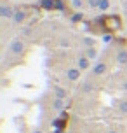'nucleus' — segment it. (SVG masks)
<instances>
[{
    "instance_id": "obj_13",
    "label": "nucleus",
    "mask_w": 127,
    "mask_h": 133,
    "mask_svg": "<svg viewBox=\"0 0 127 133\" xmlns=\"http://www.w3.org/2000/svg\"><path fill=\"white\" fill-rule=\"evenodd\" d=\"M65 107H66V103H65V100L56 98V100L52 102V109H54V110H58V112H59V110H63Z\"/></svg>"
},
{
    "instance_id": "obj_15",
    "label": "nucleus",
    "mask_w": 127,
    "mask_h": 133,
    "mask_svg": "<svg viewBox=\"0 0 127 133\" xmlns=\"http://www.w3.org/2000/svg\"><path fill=\"white\" fill-rule=\"evenodd\" d=\"M112 7V0H101V5H99V12H106L108 9Z\"/></svg>"
},
{
    "instance_id": "obj_2",
    "label": "nucleus",
    "mask_w": 127,
    "mask_h": 133,
    "mask_svg": "<svg viewBox=\"0 0 127 133\" xmlns=\"http://www.w3.org/2000/svg\"><path fill=\"white\" fill-rule=\"evenodd\" d=\"M14 12H16V7H14L12 4H9L5 0L0 4V18H2V19H12Z\"/></svg>"
},
{
    "instance_id": "obj_20",
    "label": "nucleus",
    "mask_w": 127,
    "mask_h": 133,
    "mask_svg": "<svg viewBox=\"0 0 127 133\" xmlns=\"http://www.w3.org/2000/svg\"><path fill=\"white\" fill-rule=\"evenodd\" d=\"M31 133H45V131H42V130H33Z\"/></svg>"
},
{
    "instance_id": "obj_7",
    "label": "nucleus",
    "mask_w": 127,
    "mask_h": 133,
    "mask_svg": "<svg viewBox=\"0 0 127 133\" xmlns=\"http://www.w3.org/2000/svg\"><path fill=\"white\" fill-rule=\"evenodd\" d=\"M115 61H117L120 66L127 65V47H120V49L117 51V54H115Z\"/></svg>"
},
{
    "instance_id": "obj_16",
    "label": "nucleus",
    "mask_w": 127,
    "mask_h": 133,
    "mask_svg": "<svg viewBox=\"0 0 127 133\" xmlns=\"http://www.w3.org/2000/svg\"><path fill=\"white\" fill-rule=\"evenodd\" d=\"M94 39H91V37H85V39H82V46H84V49H87V47H94Z\"/></svg>"
},
{
    "instance_id": "obj_17",
    "label": "nucleus",
    "mask_w": 127,
    "mask_h": 133,
    "mask_svg": "<svg viewBox=\"0 0 127 133\" xmlns=\"http://www.w3.org/2000/svg\"><path fill=\"white\" fill-rule=\"evenodd\" d=\"M106 133H120V131H118V130H115V128H110Z\"/></svg>"
},
{
    "instance_id": "obj_19",
    "label": "nucleus",
    "mask_w": 127,
    "mask_h": 133,
    "mask_svg": "<svg viewBox=\"0 0 127 133\" xmlns=\"http://www.w3.org/2000/svg\"><path fill=\"white\" fill-rule=\"evenodd\" d=\"M122 88H124V89H125V91H127V79L124 81V86H122Z\"/></svg>"
},
{
    "instance_id": "obj_11",
    "label": "nucleus",
    "mask_w": 127,
    "mask_h": 133,
    "mask_svg": "<svg viewBox=\"0 0 127 133\" xmlns=\"http://www.w3.org/2000/svg\"><path fill=\"white\" fill-rule=\"evenodd\" d=\"M117 110L122 116H127V98H122L117 102Z\"/></svg>"
},
{
    "instance_id": "obj_14",
    "label": "nucleus",
    "mask_w": 127,
    "mask_h": 133,
    "mask_svg": "<svg viewBox=\"0 0 127 133\" xmlns=\"http://www.w3.org/2000/svg\"><path fill=\"white\" fill-rule=\"evenodd\" d=\"M87 2V9H92V11H98L101 5V0H85Z\"/></svg>"
},
{
    "instance_id": "obj_8",
    "label": "nucleus",
    "mask_w": 127,
    "mask_h": 133,
    "mask_svg": "<svg viewBox=\"0 0 127 133\" xmlns=\"http://www.w3.org/2000/svg\"><path fill=\"white\" fill-rule=\"evenodd\" d=\"M66 79L70 81V82H75V81L80 79V70L75 66V68H68L66 70Z\"/></svg>"
},
{
    "instance_id": "obj_21",
    "label": "nucleus",
    "mask_w": 127,
    "mask_h": 133,
    "mask_svg": "<svg viewBox=\"0 0 127 133\" xmlns=\"http://www.w3.org/2000/svg\"><path fill=\"white\" fill-rule=\"evenodd\" d=\"M124 70H125V74H127V65H125V66H124Z\"/></svg>"
},
{
    "instance_id": "obj_5",
    "label": "nucleus",
    "mask_w": 127,
    "mask_h": 133,
    "mask_svg": "<svg viewBox=\"0 0 127 133\" xmlns=\"http://www.w3.org/2000/svg\"><path fill=\"white\" fill-rule=\"evenodd\" d=\"M28 16H30V11H26V9H16L14 18L11 21H12V25H23L28 19Z\"/></svg>"
},
{
    "instance_id": "obj_3",
    "label": "nucleus",
    "mask_w": 127,
    "mask_h": 133,
    "mask_svg": "<svg viewBox=\"0 0 127 133\" xmlns=\"http://www.w3.org/2000/svg\"><path fill=\"white\" fill-rule=\"evenodd\" d=\"M108 70H110V65H108L106 61L101 60L91 68V75H92V77H103V75L108 74Z\"/></svg>"
},
{
    "instance_id": "obj_4",
    "label": "nucleus",
    "mask_w": 127,
    "mask_h": 133,
    "mask_svg": "<svg viewBox=\"0 0 127 133\" xmlns=\"http://www.w3.org/2000/svg\"><path fill=\"white\" fill-rule=\"evenodd\" d=\"M96 91V84L92 82V79H85L80 82V86H78V93L84 95V96H87V95H91Z\"/></svg>"
},
{
    "instance_id": "obj_18",
    "label": "nucleus",
    "mask_w": 127,
    "mask_h": 133,
    "mask_svg": "<svg viewBox=\"0 0 127 133\" xmlns=\"http://www.w3.org/2000/svg\"><path fill=\"white\" fill-rule=\"evenodd\" d=\"M124 11L127 12V0H124Z\"/></svg>"
},
{
    "instance_id": "obj_9",
    "label": "nucleus",
    "mask_w": 127,
    "mask_h": 133,
    "mask_svg": "<svg viewBox=\"0 0 127 133\" xmlns=\"http://www.w3.org/2000/svg\"><path fill=\"white\" fill-rule=\"evenodd\" d=\"M80 54L87 56L89 60H94V58H98V49H96V47H87V49H82Z\"/></svg>"
},
{
    "instance_id": "obj_10",
    "label": "nucleus",
    "mask_w": 127,
    "mask_h": 133,
    "mask_svg": "<svg viewBox=\"0 0 127 133\" xmlns=\"http://www.w3.org/2000/svg\"><path fill=\"white\" fill-rule=\"evenodd\" d=\"M52 91H54V95H56V98H59V100H65L68 96V91L65 89V88H61V86H54Z\"/></svg>"
},
{
    "instance_id": "obj_6",
    "label": "nucleus",
    "mask_w": 127,
    "mask_h": 133,
    "mask_svg": "<svg viewBox=\"0 0 127 133\" xmlns=\"http://www.w3.org/2000/svg\"><path fill=\"white\" fill-rule=\"evenodd\" d=\"M77 68H78L80 72L89 70V68H91V60H89L87 56H84V54H78V56H77Z\"/></svg>"
},
{
    "instance_id": "obj_12",
    "label": "nucleus",
    "mask_w": 127,
    "mask_h": 133,
    "mask_svg": "<svg viewBox=\"0 0 127 133\" xmlns=\"http://www.w3.org/2000/svg\"><path fill=\"white\" fill-rule=\"evenodd\" d=\"M70 5L75 11H82L84 7H87V2L85 0H70Z\"/></svg>"
},
{
    "instance_id": "obj_1",
    "label": "nucleus",
    "mask_w": 127,
    "mask_h": 133,
    "mask_svg": "<svg viewBox=\"0 0 127 133\" xmlns=\"http://www.w3.org/2000/svg\"><path fill=\"white\" fill-rule=\"evenodd\" d=\"M26 53V42L23 37H14L9 42V54H14V56H23Z\"/></svg>"
}]
</instances>
